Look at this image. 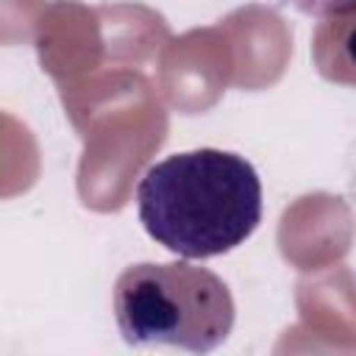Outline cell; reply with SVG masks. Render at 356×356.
I'll return each instance as SVG.
<instances>
[{
	"label": "cell",
	"mask_w": 356,
	"mask_h": 356,
	"mask_svg": "<svg viewBox=\"0 0 356 356\" xmlns=\"http://www.w3.org/2000/svg\"><path fill=\"white\" fill-rule=\"evenodd\" d=\"M142 228L184 259H211L239 248L261 222L256 167L231 150L172 153L136 184Z\"/></svg>",
	"instance_id": "6da1fadb"
},
{
	"label": "cell",
	"mask_w": 356,
	"mask_h": 356,
	"mask_svg": "<svg viewBox=\"0 0 356 356\" xmlns=\"http://www.w3.org/2000/svg\"><path fill=\"white\" fill-rule=\"evenodd\" d=\"M114 317L134 348L170 345L189 353L217 350L236 320L228 284L189 261H142L114 284Z\"/></svg>",
	"instance_id": "7a4b0ae2"
},
{
	"label": "cell",
	"mask_w": 356,
	"mask_h": 356,
	"mask_svg": "<svg viewBox=\"0 0 356 356\" xmlns=\"http://www.w3.org/2000/svg\"><path fill=\"white\" fill-rule=\"evenodd\" d=\"M312 61L325 81L356 89V8L328 14L317 22Z\"/></svg>",
	"instance_id": "3957f363"
},
{
	"label": "cell",
	"mask_w": 356,
	"mask_h": 356,
	"mask_svg": "<svg viewBox=\"0 0 356 356\" xmlns=\"http://www.w3.org/2000/svg\"><path fill=\"white\" fill-rule=\"evenodd\" d=\"M289 6H295L300 14L306 17H328V14H339L348 8H356V0H286Z\"/></svg>",
	"instance_id": "277c9868"
}]
</instances>
